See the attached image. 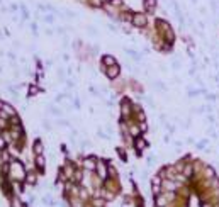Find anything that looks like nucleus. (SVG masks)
<instances>
[{"label": "nucleus", "mask_w": 219, "mask_h": 207, "mask_svg": "<svg viewBox=\"0 0 219 207\" xmlns=\"http://www.w3.org/2000/svg\"><path fill=\"white\" fill-rule=\"evenodd\" d=\"M10 175H12L14 180H24L26 178V170H24V167L20 163L12 161L10 163Z\"/></svg>", "instance_id": "1"}, {"label": "nucleus", "mask_w": 219, "mask_h": 207, "mask_svg": "<svg viewBox=\"0 0 219 207\" xmlns=\"http://www.w3.org/2000/svg\"><path fill=\"white\" fill-rule=\"evenodd\" d=\"M131 20H133V24H134L136 27H145L146 22H148V19H146L145 14H134Z\"/></svg>", "instance_id": "2"}, {"label": "nucleus", "mask_w": 219, "mask_h": 207, "mask_svg": "<svg viewBox=\"0 0 219 207\" xmlns=\"http://www.w3.org/2000/svg\"><path fill=\"white\" fill-rule=\"evenodd\" d=\"M117 75H119V66H117V65L109 66V68H107V77L109 78H116Z\"/></svg>", "instance_id": "3"}, {"label": "nucleus", "mask_w": 219, "mask_h": 207, "mask_svg": "<svg viewBox=\"0 0 219 207\" xmlns=\"http://www.w3.org/2000/svg\"><path fill=\"white\" fill-rule=\"evenodd\" d=\"M83 167H85L87 170H95V168H97L95 158H87L85 161H83Z\"/></svg>", "instance_id": "4"}, {"label": "nucleus", "mask_w": 219, "mask_h": 207, "mask_svg": "<svg viewBox=\"0 0 219 207\" xmlns=\"http://www.w3.org/2000/svg\"><path fill=\"white\" fill-rule=\"evenodd\" d=\"M97 172H99V175H100V178H107V168H105V165L104 163H97Z\"/></svg>", "instance_id": "5"}, {"label": "nucleus", "mask_w": 219, "mask_h": 207, "mask_svg": "<svg viewBox=\"0 0 219 207\" xmlns=\"http://www.w3.org/2000/svg\"><path fill=\"white\" fill-rule=\"evenodd\" d=\"M156 7V0H145V9L148 12H153Z\"/></svg>", "instance_id": "6"}, {"label": "nucleus", "mask_w": 219, "mask_h": 207, "mask_svg": "<svg viewBox=\"0 0 219 207\" xmlns=\"http://www.w3.org/2000/svg\"><path fill=\"white\" fill-rule=\"evenodd\" d=\"M2 110H3V112H5L7 115H10V117H14V115H15V110L12 109L9 104H2Z\"/></svg>", "instance_id": "7"}, {"label": "nucleus", "mask_w": 219, "mask_h": 207, "mask_svg": "<svg viewBox=\"0 0 219 207\" xmlns=\"http://www.w3.org/2000/svg\"><path fill=\"white\" fill-rule=\"evenodd\" d=\"M102 63L105 65V66H107V68H109V66H112V65H116V60H114V58H112V56H104V60H102Z\"/></svg>", "instance_id": "8"}, {"label": "nucleus", "mask_w": 219, "mask_h": 207, "mask_svg": "<svg viewBox=\"0 0 219 207\" xmlns=\"http://www.w3.org/2000/svg\"><path fill=\"white\" fill-rule=\"evenodd\" d=\"M36 165H37V168H39V170H44V158L41 155L36 156Z\"/></svg>", "instance_id": "9"}, {"label": "nucleus", "mask_w": 219, "mask_h": 207, "mask_svg": "<svg viewBox=\"0 0 219 207\" xmlns=\"http://www.w3.org/2000/svg\"><path fill=\"white\" fill-rule=\"evenodd\" d=\"M136 148H138L140 151H141V150H145V148H146V141H145V139H141V138H140V139L136 141Z\"/></svg>", "instance_id": "10"}, {"label": "nucleus", "mask_w": 219, "mask_h": 207, "mask_svg": "<svg viewBox=\"0 0 219 207\" xmlns=\"http://www.w3.org/2000/svg\"><path fill=\"white\" fill-rule=\"evenodd\" d=\"M34 153H36V155H41V153H43V146H41L39 141L34 144Z\"/></svg>", "instance_id": "11"}, {"label": "nucleus", "mask_w": 219, "mask_h": 207, "mask_svg": "<svg viewBox=\"0 0 219 207\" xmlns=\"http://www.w3.org/2000/svg\"><path fill=\"white\" fill-rule=\"evenodd\" d=\"M123 114H124V115L129 114V104H128V102H123Z\"/></svg>", "instance_id": "12"}, {"label": "nucleus", "mask_w": 219, "mask_h": 207, "mask_svg": "<svg viewBox=\"0 0 219 207\" xmlns=\"http://www.w3.org/2000/svg\"><path fill=\"white\" fill-rule=\"evenodd\" d=\"M27 182H29V183H36V177L34 175H29L27 177Z\"/></svg>", "instance_id": "13"}, {"label": "nucleus", "mask_w": 219, "mask_h": 207, "mask_svg": "<svg viewBox=\"0 0 219 207\" xmlns=\"http://www.w3.org/2000/svg\"><path fill=\"white\" fill-rule=\"evenodd\" d=\"M183 173H185V175H190V173H192V168H190V167H187V168L183 170Z\"/></svg>", "instance_id": "14"}, {"label": "nucleus", "mask_w": 219, "mask_h": 207, "mask_svg": "<svg viewBox=\"0 0 219 207\" xmlns=\"http://www.w3.org/2000/svg\"><path fill=\"white\" fill-rule=\"evenodd\" d=\"M131 132H133V134H138V132H140V129H138V127H131Z\"/></svg>", "instance_id": "15"}, {"label": "nucleus", "mask_w": 219, "mask_h": 207, "mask_svg": "<svg viewBox=\"0 0 219 207\" xmlns=\"http://www.w3.org/2000/svg\"><path fill=\"white\" fill-rule=\"evenodd\" d=\"M14 207H22V204L19 200H14Z\"/></svg>", "instance_id": "16"}, {"label": "nucleus", "mask_w": 219, "mask_h": 207, "mask_svg": "<svg viewBox=\"0 0 219 207\" xmlns=\"http://www.w3.org/2000/svg\"><path fill=\"white\" fill-rule=\"evenodd\" d=\"M202 207H211V205H209V204H204V205H202Z\"/></svg>", "instance_id": "17"}, {"label": "nucleus", "mask_w": 219, "mask_h": 207, "mask_svg": "<svg viewBox=\"0 0 219 207\" xmlns=\"http://www.w3.org/2000/svg\"><path fill=\"white\" fill-rule=\"evenodd\" d=\"M73 207H82V205H80V204H75V205H73Z\"/></svg>", "instance_id": "18"}]
</instances>
